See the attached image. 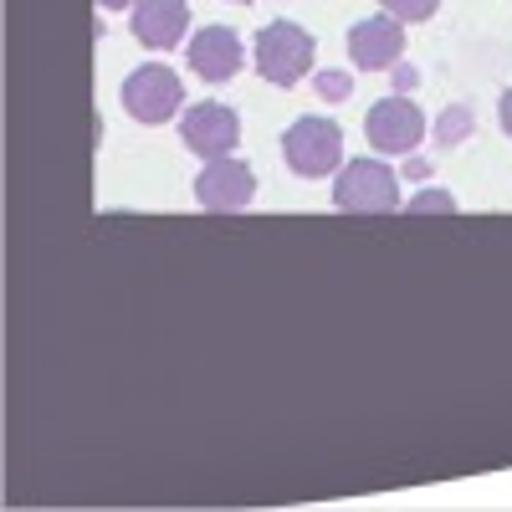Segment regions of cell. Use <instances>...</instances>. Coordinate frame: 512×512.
<instances>
[{
  "instance_id": "cell-1",
  "label": "cell",
  "mask_w": 512,
  "mask_h": 512,
  "mask_svg": "<svg viewBox=\"0 0 512 512\" xmlns=\"http://www.w3.org/2000/svg\"><path fill=\"white\" fill-rule=\"evenodd\" d=\"M282 159L297 180H328L344 169V128L333 118H297L282 134Z\"/></svg>"
},
{
  "instance_id": "cell-2",
  "label": "cell",
  "mask_w": 512,
  "mask_h": 512,
  "mask_svg": "<svg viewBox=\"0 0 512 512\" xmlns=\"http://www.w3.org/2000/svg\"><path fill=\"white\" fill-rule=\"evenodd\" d=\"M251 57H256V72H262L272 88H297V82L313 72L318 47H313V36L297 21H272V26L256 31Z\"/></svg>"
},
{
  "instance_id": "cell-3",
  "label": "cell",
  "mask_w": 512,
  "mask_h": 512,
  "mask_svg": "<svg viewBox=\"0 0 512 512\" xmlns=\"http://www.w3.org/2000/svg\"><path fill=\"white\" fill-rule=\"evenodd\" d=\"M333 205L344 216H390L400 210V180L384 159H354L333 175Z\"/></svg>"
},
{
  "instance_id": "cell-4",
  "label": "cell",
  "mask_w": 512,
  "mask_h": 512,
  "mask_svg": "<svg viewBox=\"0 0 512 512\" xmlns=\"http://www.w3.org/2000/svg\"><path fill=\"white\" fill-rule=\"evenodd\" d=\"M123 113L134 123H169L185 113V82L180 72H169L164 62H144L123 77Z\"/></svg>"
},
{
  "instance_id": "cell-5",
  "label": "cell",
  "mask_w": 512,
  "mask_h": 512,
  "mask_svg": "<svg viewBox=\"0 0 512 512\" xmlns=\"http://www.w3.org/2000/svg\"><path fill=\"white\" fill-rule=\"evenodd\" d=\"M364 134L379 154H415L420 139H425V113L410 103V93H390V98H379L364 118Z\"/></svg>"
},
{
  "instance_id": "cell-6",
  "label": "cell",
  "mask_w": 512,
  "mask_h": 512,
  "mask_svg": "<svg viewBox=\"0 0 512 512\" xmlns=\"http://www.w3.org/2000/svg\"><path fill=\"white\" fill-rule=\"evenodd\" d=\"M256 195V175L251 164L236 159V154H221V159H205V169L195 175V200L210 210V216H236L246 210Z\"/></svg>"
},
{
  "instance_id": "cell-7",
  "label": "cell",
  "mask_w": 512,
  "mask_h": 512,
  "mask_svg": "<svg viewBox=\"0 0 512 512\" xmlns=\"http://www.w3.org/2000/svg\"><path fill=\"white\" fill-rule=\"evenodd\" d=\"M180 139L200 159H221V154H231L241 144V118H236V108H226L216 98L195 103V108L180 113Z\"/></svg>"
},
{
  "instance_id": "cell-8",
  "label": "cell",
  "mask_w": 512,
  "mask_h": 512,
  "mask_svg": "<svg viewBox=\"0 0 512 512\" xmlns=\"http://www.w3.org/2000/svg\"><path fill=\"white\" fill-rule=\"evenodd\" d=\"M344 47H349V57H354L359 72H384V67H395L405 57V21H395L390 11L364 16V21L349 26Z\"/></svg>"
},
{
  "instance_id": "cell-9",
  "label": "cell",
  "mask_w": 512,
  "mask_h": 512,
  "mask_svg": "<svg viewBox=\"0 0 512 512\" xmlns=\"http://www.w3.org/2000/svg\"><path fill=\"white\" fill-rule=\"evenodd\" d=\"M128 31L149 52H175L190 31V0H139L128 16Z\"/></svg>"
},
{
  "instance_id": "cell-10",
  "label": "cell",
  "mask_w": 512,
  "mask_h": 512,
  "mask_svg": "<svg viewBox=\"0 0 512 512\" xmlns=\"http://www.w3.org/2000/svg\"><path fill=\"white\" fill-rule=\"evenodd\" d=\"M185 62L205 82H231L241 72V62H246V47H241V36L231 26H205V31H195V41L185 47Z\"/></svg>"
},
{
  "instance_id": "cell-11",
  "label": "cell",
  "mask_w": 512,
  "mask_h": 512,
  "mask_svg": "<svg viewBox=\"0 0 512 512\" xmlns=\"http://www.w3.org/2000/svg\"><path fill=\"white\" fill-rule=\"evenodd\" d=\"M472 128H477L472 103H451V108H441V118H436V128H431V139H436V149H456V144L472 139Z\"/></svg>"
},
{
  "instance_id": "cell-12",
  "label": "cell",
  "mask_w": 512,
  "mask_h": 512,
  "mask_svg": "<svg viewBox=\"0 0 512 512\" xmlns=\"http://www.w3.org/2000/svg\"><path fill=\"white\" fill-rule=\"evenodd\" d=\"M405 216H456V195L441 185H425L405 200Z\"/></svg>"
},
{
  "instance_id": "cell-13",
  "label": "cell",
  "mask_w": 512,
  "mask_h": 512,
  "mask_svg": "<svg viewBox=\"0 0 512 512\" xmlns=\"http://www.w3.org/2000/svg\"><path fill=\"white\" fill-rule=\"evenodd\" d=\"M313 88H318L323 103H344V98L354 93V72H344V67H318V72H313Z\"/></svg>"
},
{
  "instance_id": "cell-14",
  "label": "cell",
  "mask_w": 512,
  "mask_h": 512,
  "mask_svg": "<svg viewBox=\"0 0 512 512\" xmlns=\"http://www.w3.org/2000/svg\"><path fill=\"white\" fill-rule=\"evenodd\" d=\"M379 11H390L395 21L415 26V21H431L441 11V0H379Z\"/></svg>"
},
{
  "instance_id": "cell-15",
  "label": "cell",
  "mask_w": 512,
  "mask_h": 512,
  "mask_svg": "<svg viewBox=\"0 0 512 512\" xmlns=\"http://www.w3.org/2000/svg\"><path fill=\"white\" fill-rule=\"evenodd\" d=\"M390 88H395V93H415V88H420V67H410V62L400 57L395 72H390Z\"/></svg>"
},
{
  "instance_id": "cell-16",
  "label": "cell",
  "mask_w": 512,
  "mask_h": 512,
  "mask_svg": "<svg viewBox=\"0 0 512 512\" xmlns=\"http://www.w3.org/2000/svg\"><path fill=\"white\" fill-rule=\"evenodd\" d=\"M497 118H502V134L512 139V88L502 93V103H497Z\"/></svg>"
},
{
  "instance_id": "cell-17",
  "label": "cell",
  "mask_w": 512,
  "mask_h": 512,
  "mask_svg": "<svg viewBox=\"0 0 512 512\" xmlns=\"http://www.w3.org/2000/svg\"><path fill=\"white\" fill-rule=\"evenodd\" d=\"M405 175L410 180H431V159H405Z\"/></svg>"
},
{
  "instance_id": "cell-18",
  "label": "cell",
  "mask_w": 512,
  "mask_h": 512,
  "mask_svg": "<svg viewBox=\"0 0 512 512\" xmlns=\"http://www.w3.org/2000/svg\"><path fill=\"white\" fill-rule=\"evenodd\" d=\"M139 0H98V11H134Z\"/></svg>"
},
{
  "instance_id": "cell-19",
  "label": "cell",
  "mask_w": 512,
  "mask_h": 512,
  "mask_svg": "<svg viewBox=\"0 0 512 512\" xmlns=\"http://www.w3.org/2000/svg\"><path fill=\"white\" fill-rule=\"evenodd\" d=\"M236 6H251V0H236Z\"/></svg>"
}]
</instances>
